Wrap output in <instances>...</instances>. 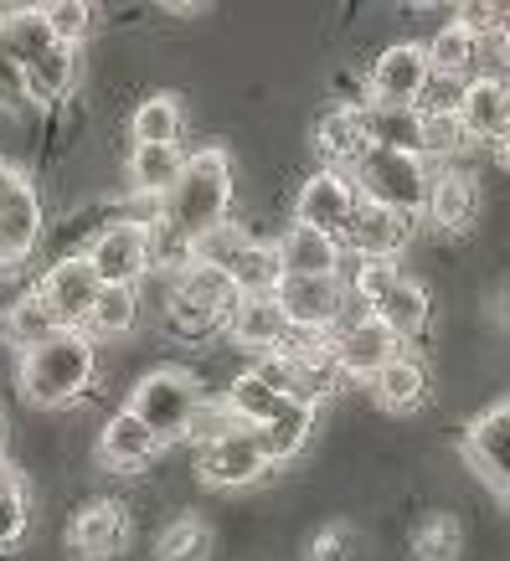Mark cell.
Wrapping results in <instances>:
<instances>
[{"instance_id": "6da1fadb", "label": "cell", "mask_w": 510, "mask_h": 561, "mask_svg": "<svg viewBox=\"0 0 510 561\" xmlns=\"http://www.w3.org/2000/svg\"><path fill=\"white\" fill-rule=\"evenodd\" d=\"M93 371H99V345L88 341L83 330H57L47 345H36V351L21 356L16 381L32 408L57 412L93 387Z\"/></svg>"}, {"instance_id": "7a4b0ae2", "label": "cell", "mask_w": 510, "mask_h": 561, "mask_svg": "<svg viewBox=\"0 0 510 561\" xmlns=\"http://www.w3.org/2000/svg\"><path fill=\"white\" fill-rule=\"evenodd\" d=\"M233 206V160L222 150H196L186 154V175L175 181V191L166 196V221L175 238H202L206 227L227 221Z\"/></svg>"}, {"instance_id": "3957f363", "label": "cell", "mask_w": 510, "mask_h": 561, "mask_svg": "<svg viewBox=\"0 0 510 561\" xmlns=\"http://www.w3.org/2000/svg\"><path fill=\"white\" fill-rule=\"evenodd\" d=\"M428 181H433V171H428V160H418V154L366 150L351 165V186H356L361 202L387 206V211L412 217V221L423 217V206H428Z\"/></svg>"}, {"instance_id": "277c9868", "label": "cell", "mask_w": 510, "mask_h": 561, "mask_svg": "<svg viewBox=\"0 0 510 561\" xmlns=\"http://www.w3.org/2000/svg\"><path fill=\"white\" fill-rule=\"evenodd\" d=\"M196 408H202V381L181 366H160V371L139 376L135 391H129V412L155 433V443H181L196 423Z\"/></svg>"}, {"instance_id": "5b68a950", "label": "cell", "mask_w": 510, "mask_h": 561, "mask_svg": "<svg viewBox=\"0 0 510 561\" xmlns=\"http://www.w3.org/2000/svg\"><path fill=\"white\" fill-rule=\"evenodd\" d=\"M88 268L99 273L103 289H135L155 257V227L139 217H124L114 227H103L99 238L88 242Z\"/></svg>"}, {"instance_id": "8992f818", "label": "cell", "mask_w": 510, "mask_h": 561, "mask_svg": "<svg viewBox=\"0 0 510 561\" xmlns=\"http://www.w3.org/2000/svg\"><path fill=\"white\" fill-rule=\"evenodd\" d=\"M428 78H433V68H428L423 42H392V47L376 51L372 72H366V88H372L366 103H376V108H418Z\"/></svg>"}, {"instance_id": "52a82bcc", "label": "cell", "mask_w": 510, "mask_h": 561, "mask_svg": "<svg viewBox=\"0 0 510 561\" xmlns=\"http://www.w3.org/2000/svg\"><path fill=\"white\" fill-rule=\"evenodd\" d=\"M273 299L284 309L290 330H305V335H336L351 309V294L340 278H284Z\"/></svg>"}, {"instance_id": "ba28073f", "label": "cell", "mask_w": 510, "mask_h": 561, "mask_svg": "<svg viewBox=\"0 0 510 561\" xmlns=\"http://www.w3.org/2000/svg\"><path fill=\"white\" fill-rule=\"evenodd\" d=\"M99 273L88 268V257H57L42 278H36V299L57 314V324L63 330H83L88 314H93V305H99Z\"/></svg>"}, {"instance_id": "9c48e42d", "label": "cell", "mask_w": 510, "mask_h": 561, "mask_svg": "<svg viewBox=\"0 0 510 561\" xmlns=\"http://www.w3.org/2000/svg\"><path fill=\"white\" fill-rule=\"evenodd\" d=\"M397 351H403V341H397L382 320H372V314L345 320L336 335H330V356H336L340 381H345V376H351V381H376V371H382Z\"/></svg>"}, {"instance_id": "30bf717a", "label": "cell", "mask_w": 510, "mask_h": 561, "mask_svg": "<svg viewBox=\"0 0 510 561\" xmlns=\"http://www.w3.org/2000/svg\"><path fill=\"white\" fill-rule=\"evenodd\" d=\"M412 242V217H397L387 206L361 202L340 232V248L356 263H397V253Z\"/></svg>"}, {"instance_id": "8fae6325", "label": "cell", "mask_w": 510, "mask_h": 561, "mask_svg": "<svg viewBox=\"0 0 510 561\" xmlns=\"http://www.w3.org/2000/svg\"><path fill=\"white\" fill-rule=\"evenodd\" d=\"M356 206H361V196H356V186H351V175L315 171L305 186H299V196H294V221L340 242V232H345V221H351Z\"/></svg>"}, {"instance_id": "7c38bea8", "label": "cell", "mask_w": 510, "mask_h": 561, "mask_svg": "<svg viewBox=\"0 0 510 561\" xmlns=\"http://www.w3.org/2000/svg\"><path fill=\"white\" fill-rule=\"evenodd\" d=\"M196 474L212 490H248V484H258V479L269 474V459H263L253 433H233V438H217L196 448Z\"/></svg>"}, {"instance_id": "4fadbf2b", "label": "cell", "mask_w": 510, "mask_h": 561, "mask_svg": "<svg viewBox=\"0 0 510 561\" xmlns=\"http://www.w3.org/2000/svg\"><path fill=\"white\" fill-rule=\"evenodd\" d=\"M68 546L83 561H114L129 546V515L120 500H88L83 511L72 515Z\"/></svg>"}, {"instance_id": "5bb4252c", "label": "cell", "mask_w": 510, "mask_h": 561, "mask_svg": "<svg viewBox=\"0 0 510 561\" xmlns=\"http://www.w3.org/2000/svg\"><path fill=\"white\" fill-rule=\"evenodd\" d=\"M464 459L475 463L479 479H490L495 490L510 484V402H495L490 412H479L469 433H464Z\"/></svg>"}, {"instance_id": "9a60e30c", "label": "cell", "mask_w": 510, "mask_h": 561, "mask_svg": "<svg viewBox=\"0 0 510 561\" xmlns=\"http://www.w3.org/2000/svg\"><path fill=\"white\" fill-rule=\"evenodd\" d=\"M460 119H464V129H469V145H495V139L506 135V124H510L506 72H475V78L464 83Z\"/></svg>"}, {"instance_id": "2e32d148", "label": "cell", "mask_w": 510, "mask_h": 561, "mask_svg": "<svg viewBox=\"0 0 510 561\" xmlns=\"http://www.w3.org/2000/svg\"><path fill=\"white\" fill-rule=\"evenodd\" d=\"M273 253L284 263V278H340V268H345V248L315 227H299V221H290V232L273 242Z\"/></svg>"}, {"instance_id": "e0dca14e", "label": "cell", "mask_w": 510, "mask_h": 561, "mask_svg": "<svg viewBox=\"0 0 510 561\" xmlns=\"http://www.w3.org/2000/svg\"><path fill=\"white\" fill-rule=\"evenodd\" d=\"M36 238H42V202L32 181H21L11 196H0V273L21 268L36 253Z\"/></svg>"}, {"instance_id": "ac0fdd59", "label": "cell", "mask_w": 510, "mask_h": 561, "mask_svg": "<svg viewBox=\"0 0 510 561\" xmlns=\"http://www.w3.org/2000/svg\"><path fill=\"white\" fill-rule=\"evenodd\" d=\"M423 217L439 227V232H469L479 217V186L469 181V171H433L428 181V206Z\"/></svg>"}, {"instance_id": "d6986e66", "label": "cell", "mask_w": 510, "mask_h": 561, "mask_svg": "<svg viewBox=\"0 0 510 561\" xmlns=\"http://www.w3.org/2000/svg\"><path fill=\"white\" fill-rule=\"evenodd\" d=\"M155 454H160V443H155V433L139 423L129 408L114 412V417L103 423V438H99L103 469H114V474H139Z\"/></svg>"}, {"instance_id": "ffe728a7", "label": "cell", "mask_w": 510, "mask_h": 561, "mask_svg": "<svg viewBox=\"0 0 510 561\" xmlns=\"http://www.w3.org/2000/svg\"><path fill=\"white\" fill-rule=\"evenodd\" d=\"M222 324H227V335H233L242 351H263V356H273L279 345L290 341V320H284V309H279L273 294H263V299H238Z\"/></svg>"}, {"instance_id": "44dd1931", "label": "cell", "mask_w": 510, "mask_h": 561, "mask_svg": "<svg viewBox=\"0 0 510 561\" xmlns=\"http://www.w3.org/2000/svg\"><path fill=\"white\" fill-rule=\"evenodd\" d=\"M428 309H433L428 289L418 284V278H408V273H403V278H397V284H392V289L382 294L366 314L387 324L397 341H412V335H423V330H428Z\"/></svg>"}, {"instance_id": "7402d4cb", "label": "cell", "mask_w": 510, "mask_h": 561, "mask_svg": "<svg viewBox=\"0 0 510 561\" xmlns=\"http://www.w3.org/2000/svg\"><path fill=\"white\" fill-rule=\"evenodd\" d=\"M315 145H320V154L330 165H356L361 154L372 150V145H366V103H340V108H330L320 119V129H315Z\"/></svg>"}, {"instance_id": "603a6c76", "label": "cell", "mask_w": 510, "mask_h": 561, "mask_svg": "<svg viewBox=\"0 0 510 561\" xmlns=\"http://www.w3.org/2000/svg\"><path fill=\"white\" fill-rule=\"evenodd\" d=\"M479 42L469 26H460V21H449V26H439V32L423 42L428 51V68H433V78H454V83H469L479 68Z\"/></svg>"}, {"instance_id": "cb8c5ba5", "label": "cell", "mask_w": 510, "mask_h": 561, "mask_svg": "<svg viewBox=\"0 0 510 561\" xmlns=\"http://www.w3.org/2000/svg\"><path fill=\"white\" fill-rule=\"evenodd\" d=\"M181 175H186L181 145H135L129 150V186L139 196H170Z\"/></svg>"}, {"instance_id": "d4e9b609", "label": "cell", "mask_w": 510, "mask_h": 561, "mask_svg": "<svg viewBox=\"0 0 510 561\" xmlns=\"http://www.w3.org/2000/svg\"><path fill=\"white\" fill-rule=\"evenodd\" d=\"M366 145L423 160V114L418 108H376V103H366Z\"/></svg>"}, {"instance_id": "484cf974", "label": "cell", "mask_w": 510, "mask_h": 561, "mask_svg": "<svg viewBox=\"0 0 510 561\" xmlns=\"http://www.w3.org/2000/svg\"><path fill=\"white\" fill-rule=\"evenodd\" d=\"M372 387H376V402L387 412H412L428 397V366L418 356H408V351H397V356L376 371Z\"/></svg>"}, {"instance_id": "4316f807", "label": "cell", "mask_w": 510, "mask_h": 561, "mask_svg": "<svg viewBox=\"0 0 510 561\" xmlns=\"http://www.w3.org/2000/svg\"><path fill=\"white\" fill-rule=\"evenodd\" d=\"M78 83V47H47L26 68V103H63Z\"/></svg>"}, {"instance_id": "83f0119b", "label": "cell", "mask_w": 510, "mask_h": 561, "mask_svg": "<svg viewBox=\"0 0 510 561\" xmlns=\"http://www.w3.org/2000/svg\"><path fill=\"white\" fill-rule=\"evenodd\" d=\"M57 330H63V324H57V314L36 299V289H26L21 299H11L5 320H0V335L16 345L21 356H26V351H36V345H47Z\"/></svg>"}, {"instance_id": "f1b7e54d", "label": "cell", "mask_w": 510, "mask_h": 561, "mask_svg": "<svg viewBox=\"0 0 510 561\" xmlns=\"http://www.w3.org/2000/svg\"><path fill=\"white\" fill-rule=\"evenodd\" d=\"M227 408L238 412V417H242L248 427H269L273 417H279V412L290 408V397H284V391L273 387L269 376H263V371L253 366V371H242L238 381L227 387Z\"/></svg>"}, {"instance_id": "f546056e", "label": "cell", "mask_w": 510, "mask_h": 561, "mask_svg": "<svg viewBox=\"0 0 510 561\" xmlns=\"http://www.w3.org/2000/svg\"><path fill=\"white\" fill-rule=\"evenodd\" d=\"M227 278H233L238 299H263V294H273L284 284V263L273 253V242H248V248L233 257Z\"/></svg>"}, {"instance_id": "4dcf8cb0", "label": "cell", "mask_w": 510, "mask_h": 561, "mask_svg": "<svg viewBox=\"0 0 510 561\" xmlns=\"http://www.w3.org/2000/svg\"><path fill=\"white\" fill-rule=\"evenodd\" d=\"M309 427H315V408L290 402L269 427H253V438H258V448H263V459L269 463H290L294 454L309 443Z\"/></svg>"}, {"instance_id": "1f68e13d", "label": "cell", "mask_w": 510, "mask_h": 561, "mask_svg": "<svg viewBox=\"0 0 510 561\" xmlns=\"http://www.w3.org/2000/svg\"><path fill=\"white\" fill-rule=\"evenodd\" d=\"M170 294H186L191 305L212 309L217 320H227V314H233V305H238V289H233V278H227L222 268H206V263H186V268L175 273Z\"/></svg>"}, {"instance_id": "d6a6232c", "label": "cell", "mask_w": 510, "mask_h": 561, "mask_svg": "<svg viewBox=\"0 0 510 561\" xmlns=\"http://www.w3.org/2000/svg\"><path fill=\"white\" fill-rule=\"evenodd\" d=\"M0 42H5V51L16 57L21 68H32L36 57L47 47H57L47 32V21H42V11L36 5H26V11H0Z\"/></svg>"}, {"instance_id": "836d02e7", "label": "cell", "mask_w": 510, "mask_h": 561, "mask_svg": "<svg viewBox=\"0 0 510 561\" xmlns=\"http://www.w3.org/2000/svg\"><path fill=\"white\" fill-rule=\"evenodd\" d=\"M181 124H186V114H181V99L175 93H150V99L135 108V145H181Z\"/></svg>"}, {"instance_id": "e575fe53", "label": "cell", "mask_w": 510, "mask_h": 561, "mask_svg": "<svg viewBox=\"0 0 510 561\" xmlns=\"http://www.w3.org/2000/svg\"><path fill=\"white\" fill-rule=\"evenodd\" d=\"M139 320V289H99V305L88 314L83 335L88 341H120Z\"/></svg>"}, {"instance_id": "d590c367", "label": "cell", "mask_w": 510, "mask_h": 561, "mask_svg": "<svg viewBox=\"0 0 510 561\" xmlns=\"http://www.w3.org/2000/svg\"><path fill=\"white\" fill-rule=\"evenodd\" d=\"M248 232H242L238 221H217V227H206L202 238H191L186 242V263H206V268H233V257L248 248Z\"/></svg>"}, {"instance_id": "8d00e7d4", "label": "cell", "mask_w": 510, "mask_h": 561, "mask_svg": "<svg viewBox=\"0 0 510 561\" xmlns=\"http://www.w3.org/2000/svg\"><path fill=\"white\" fill-rule=\"evenodd\" d=\"M206 557H212V530L196 515L170 520L160 530V541H155V561H206Z\"/></svg>"}, {"instance_id": "74e56055", "label": "cell", "mask_w": 510, "mask_h": 561, "mask_svg": "<svg viewBox=\"0 0 510 561\" xmlns=\"http://www.w3.org/2000/svg\"><path fill=\"white\" fill-rule=\"evenodd\" d=\"M460 546H464V530L454 515H428L423 526L412 530V557L418 561H454L460 557Z\"/></svg>"}, {"instance_id": "f35d334b", "label": "cell", "mask_w": 510, "mask_h": 561, "mask_svg": "<svg viewBox=\"0 0 510 561\" xmlns=\"http://www.w3.org/2000/svg\"><path fill=\"white\" fill-rule=\"evenodd\" d=\"M36 11L47 21L52 42H63V47H78L88 36V26H93V5H83V0H47V5H36Z\"/></svg>"}, {"instance_id": "ab89813d", "label": "cell", "mask_w": 510, "mask_h": 561, "mask_svg": "<svg viewBox=\"0 0 510 561\" xmlns=\"http://www.w3.org/2000/svg\"><path fill=\"white\" fill-rule=\"evenodd\" d=\"M469 150V129L460 114H423V160H454Z\"/></svg>"}, {"instance_id": "60d3db41", "label": "cell", "mask_w": 510, "mask_h": 561, "mask_svg": "<svg viewBox=\"0 0 510 561\" xmlns=\"http://www.w3.org/2000/svg\"><path fill=\"white\" fill-rule=\"evenodd\" d=\"M21 530H26V490L16 474H5L0 479V546L21 541Z\"/></svg>"}, {"instance_id": "b9f144b4", "label": "cell", "mask_w": 510, "mask_h": 561, "mask_svg": "<svg viewBox=\"0 0 510 561\" xmlns=\"http://www.w3.org/2000/svg\"><path fill=\"white\" fill-rule=\"evenodd\" d=\"M460 99H464V83H454V78H428L423 99H418V114H460Z\"/></svg>"}, {"instance_id": "7bdbcfd3", "label": "cell", "mask_w": 510, "mask_h": 561, "mask_svg": "<svg viewBox=\"0 0 510 561\" xmlns=\"http://www.w3.org/2000/svg\"><path fill=\"white\" fill-rule=\"evenodd\" d=\"M21 103H26V68L0 42V108H21Z\"/></svg>"}, {"instance_id": "ee69618b", "label": "cell", "mask_w": 510, "mask_h": 561, "mask_svg": "<svg viewBox=\"0 0 510 561\" xmlns=\"http://www.w3.org/2000/svg\"><path fill=\"white\" fill-rule=\"evenodd\" d=\"M506 16H510L506 5H460V11H454V21H460V26H469L479 42H485L490 32H500V26H506Z\"/></svg>"}, {"instance_id": "f6af8a7d", "label": "cell", "mask_w": 510, "mask_h": 561, "mask_svg": "<svg viewBox=\"0 0 510 561\" xmlns=\"http://www.w3.org/2000/svg\"><path fill=\"white\" fill-rule=\"evenodd\" d=\"M309 561H351V530H345V526H330L320 541L309 546Z\"/></svg>"}, {"instance_id": "bcb514c9", "label": "cell", "mask_w": 510, "mask_h": 561, "mask_svg": "<svg viewBox=\"0 0 510 561\" xmlns=\"http://www.w3.org/2000/svg\"><path fill=\"white\" fill-rule=\"evenodd\" d=\"M21 181H26V175H21L16 165H5V160H0V196H11V191H16Z\"/></svg>"}, {"instance_id": "7dc6e473", "label": "cell", "mask_w": 510, "mask_h": 561, "mask_svg": "<svg viewBox=\"0 0 510 561\" xmlns=\"http://www.w3.org/2000/svg\"><path fill=\"white\" fill-rule=\"evenodd\" d=\"M495 47H500V62H506V68H510V16H506V26L495 32Z\"/></svg>"}, {"instance_id": "c3c4849f", "label": "cell", "mask_w": 510, "mask_h": 561, "mask_svg": "<svg viewBox=\"0 0 510 561\" xmlns=\"http://www.w3.org/2000/svg\"><path fill=\"white\" fill-rule=\"evenodd\" d=\"M495 154H500V165H510V124H506V135L495 139Z\"/></svg>"}, {"instance_id": "681fc988", "label": "cell", "mask_w": 510, "mask_h": 561, "mask_svg": "<svg viewBox=\"0 0 510 561\" xmlns=\"http://www.w3.org/2000/svg\"><path fill=\"white\" fill-rule=\"evenodd\" d=\"M5 474H11V469H5V459H0V479H5Z\"/></svg>"}, {"instance_id": "f907efd6", "label": "cell", "mask_w": 510, "mask_h": 561, "mask_svg": "<svg viewBox=\"0 0 510 561\" xmlns=\"http://www.w3.org/2000/svg\"><path fill=\"white\" fill-rule=\"evenodd\" d=\"M500 494H506V505H510V484H506V490H500Z\"/></svg>"}, {"instance_id": "816d5d0a", "label": "cell", "mask_w": 510, "mask_h": 561, "mask_svg": "<svg viewBox=\"0 0 510 561\" xmlns=\"http://www.w3.org/2000/svg\"><path fill=\"white\" fill-rule=\"evenodd\" d=\"M506 88H510V72H506Z\"/></svg>"}]
</instances>
